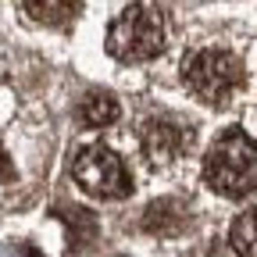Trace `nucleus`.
Wrapping results in <instances>:
<instances>
[{
	"label": "nucleus",
	"instance_id": "obj_1",
	"mask_svg": "<svg viewBox=\"0 0 257 257\" xmlns=\"http://www.w3.org/2000/svg\"><path fill=\"white\" fill-rule=\"evenodd\" d=\"M165 15L150 4L125 8L107 29V50L118 61H150L165 50Z\"/></svg>",
	"mask_w": 257,
	"mask_h": 257
},
{
	"label": "nucleus",
	"instance_id": "obj_2",
	"mask_svg": "<svg viewBox=\"0 0 257 257\" xmlns=\"http://www.w3.org/2000/svg\"><path fill=\"white\" fill-rule=\"evenodd\" d=\"M204 175L225 197H243L257 189V143L243 133H225L207 154Z\"/></svg>",
	"mask_w": 257,
	"mask_h": 257
},
{
	"label": "nucleus",
	"instance_id": "obj_3",
	"mask_svg": "<svg viewBox=\"0 0 257 257\" xmlns=\"http://www.w3.org/2000/svg\"><path fill=\"white\" fill-rule=\"evenodd\" d=\"M186 82L200 100L225 104L243 86V61L229 50H200L186 61Z\"/></svg>",
	"mask_w": 257,
	"mask_h": 257
},
{
	"label": "nucleus",
	"instance_id": "obj_4",
	"mask_svg": "<svg viewBox=\"0 0 257 257\" xmlns=\"http://www.w3.org/2000/svg\"><path fill=\"white\" fill-rule=\"evenodd\" d=\"M75 182L93 193V197H104V200H118L133 189V179H128L121 157L107 147H86L75 157Z\"/></svg>",
	"mask_w": 257,
	"mask_h": 257
},
{
	"label": "nucleus",
	"instance_id": "obj_5",
	"mask_svg": "<svg viewBox=\"0 0 257 257\" xmlns=\"http://www.w3.org/2000/svg\"><path fill=\"white\" fill-rule=\"evenodd\" d=\"M193 147V125L179 114H157L143 128V150L154 165H175Z\"/></svg>",
	"mask_w": 257,
	"mask_h": 257
},
{
	"label": "nucleus",
	"instance_id": "obj_6",
	"mask_svg": "<svg viewBox=\"0 0 257 257\" xmlns=\"http://www.w3.org/2000/svg\"><path fill=\"white\" fill-rule=\"evenodd\" d=\"M186 221H189V214H186V207L179 200H157L143 214V229L147 232H161V236H175V232L186 229Z\"/></svg>",
	"mask_w": 257,
	"mask_h": 257
},
{
	"label": "nucleus",
	"instance_id": "obj_7",
	"mask_svg": "<svg viewBox=\"0 0 257 257\" xmlns=\"http://www.w3.org/2000/svg\"><path fill=\"white\" fill-rule=\"evenodd\" d=\"M79 121L89 128H104V125L118 121V100L104 89H89L79 100Z\"/></svg>",
	"mask_w": 257,
	"mask_h": 257
},
{
	"label": "nucleus",
	"instance_id": "obj_8",
	"mask_svg": "<svg viewBox=\"0 0 257 257\" xmlns=\"http://www.w3.org/2000/svg\"><path fill=\"white\" fill-rule=\"evenodd\" d=\"M22 8L40 25H68L79 15V0H22Z\"/></svg>",
	"mask_w": 257,
	"mask_h": 257
},
{
	"label": "nucleus",
	"instance_id": "obj_9",
	"mask_svg": "<svg viewBox=\"0 0 257 257\" xmlns=\"http://www.w3.org/2000/svg\"><path fill=\"white\" fill-rule=\"evenodd\" d=\"M64 218V225H68V243L75 253H86L93 243H96V218L82 207H61L57 211Z\"/></svg>",
	"mask_w": 257,
	"mask_h": 257
},
{
	"label": "nucleus",
	"instance_id": "obj_10",
	"mask_svg": "<svg viewBox=\"0 0 257 257\" xmlns=\"http://www.w3.org/2000/svg\"><path fill=\"white\" fill-rule=\"evenodd\" d=\"M232 246L239 257H257V207L243 211L232 225Z\"/></svg>",
	"mask_w": 257,
	"mask_h": 257
},
{
	"label": "nucleus",
	"instance_id": "obj_11",
	"mask_svg": "<svg viewBox=\"0 0 257 257\" xmlns=\"http://www.w3.org/2000/svg\"><path fill=\"white\" fill-rule=\"evenodd\" d=\"M8 175H11V161H8L4 147H0V179H8Z\"/></svg>",
	"mask_w": 257,
	"mask_h": 257
},
{
	"label": "nucleus",
	"instance_id": "obj_12",
	"mask_svg": "<svg viewBox=\"0 0 257 257\" xmlns=\"http://www.w3.org/2000/svg\"><path fill=\"white\" fill-rule=\"evenodd\" d=\"M25 257H40V253H36V250H32V246H25Z\"/></svg>",
	"mask_w": 257,
	"mask_h": 257
}]
</instances>
